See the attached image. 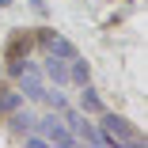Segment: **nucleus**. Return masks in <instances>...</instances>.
I'll return each instance as SVG.
<instances>
[{"label": "nucleus", "mask_w": 148, "mask_h": 148, "mask_svg": "<svg viewBox=\"0 0 148 148\" xmlns=\"http://www.w3.org/2000/svg\"><path fill=\"white\" fill-rule=\"evenodd\" d=\"M99 129H103V137H106V148H122V144H140L144 137L125 122L122 114H110V110H103L99 114V122H95Z\"/></svg>", "instance_id": "obj_1"}, {"label": "nucleus", "mask_w": 148, "mask_h": 148, "mask_svg": "<svg viewBox=\"0 0 148 148\" xmlns=\"http://www.w3.org/2000/svg\"><path fill=\"white\" fill-rule=\"evenodd\" d=\"M34 129L49 140V144H61V148H76L80 140H76V133L61 122V114H57V110H49V114H42L38 118V122H34Z\"/></svg>", "instance_id": "obj_2"}, {"label": "nucleus", "mask_w": 148, "mask_h": 148, "mask_svg": "<svg viewBox=\"0 0 148 148\" xmlns=\"http://www.w3.org/2000/svg\"><path fill=\"white\" fill-rule=\"evenodd\" d=\"M19 95H23V103H42V95H46V76H42L38 65H27V69L19 72Z\"/></svg>", "instance_id": "obj_3"}, {"label": "nucleus", "mask_w": 148, "mask_h": 148, "mask_svg": "<svg viewBox=\"0 0 148 148\" xmlns=\"http://www.w3.org/2000/svg\"><path fill=\"white\" fill-rule=\"evenodd\" d=\"M42 76H46V80H53L57 87H65V84H69V61H65V57L46 53V61H42Z\"/></svg>", "instance_id": "obj_4"}, {"label": "nucleus", "mask_w": 148, "mask_h": 148, "mask_svg": "<svg viewBox=\"0 0 148 148\" xmlns=\"http://www.w3.org/2000/svg\"><path fill=\"white\" fill-rule=\"evenodd\" d=\"M106 110V103L99 99V91L91 84H80V114H103Z\"/></svg>", "instance_id": "obj_5"}, {"label": "nucleus", "mask_w": 148, "mask_h": 148, "mask_svg": "<svg viewBox=\"0 0 148 148\" xmlns=\"http://www.w3.org/2000/svg\"><path fill=\"white\" fill-rule=\"evenodd\" d=\"M34 122H38V114H34V110H27V106H15V110H12V133H15V137L31 133Z\"/></svg>", "instance_id": "obj_6"}, {"label": "nucleus", "mask_w": 148, "mask_h": 148, "mask_svg": "<svg viewBox=\"0 0 148 148\" xmlns=\"http://www.w3.org/2000/svg\"><path fill=\"white\" fill-rule=\"evenodd\" d=\"M69 84H91V69H87V61L76 53V57H69Z\"/></svg>", "instance_id": "obj_7"}, {"label": "nucleus", "mask_w": 148, "mask_h": 148, "mask_svg": "<svg viewBox=\"0 0 148 148\" xmlns=\"http://www.w3.org/2000/svg\"><path fill=\"white\" fill-rule=\"evenodd\" d=\"M15 106H23V95H19V91H12L8 84H0V114H12Z\"/></svg>", "instance_id": "obj_8"}, {"label": "nucleus", "mask_w": 148, "mask_h": 148, "mask_svg": "<svg viewBox=\"0 0 148 148\" xmlns=\"http://www.w3.org/2000/svg\"><path fill=\"white\" fill-rule=\"evenodd\" d=\"M42 103H46L49 110H65V106H69V99H65L61 91H57V87H46V95H42Z\"/></svg>", "instance_id": "obj_9"}, {"label": "nucleus", "mask_w": 148, "mask_h": 148, "mask_svg": "<svg viewBox=\"0 0 148 148\" xmlns=\"http://www.w3.org/2000/svg\"><path fill=\"white\" fill-rule=\"evenodd\" d=\"M23 144H27V148H49V140H46L42 133H34V129H31V133H23Z\"/></svg>", "instance_id": "obj_10"}]
</instances>
